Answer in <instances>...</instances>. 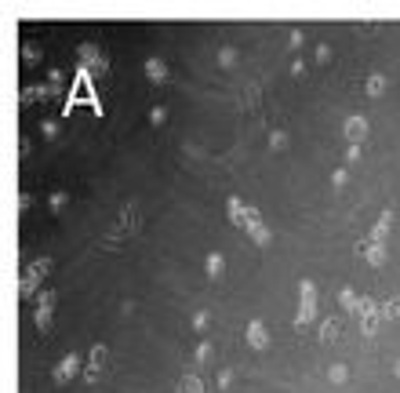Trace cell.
Returning a JSON list of instances; mask_svg holds the SVG:
<instances>
[{
	"mask_svg": "<svg viewBox=\"0 0 400 393\" xmlns=\"http://www.w3.org/2000/svg\"><path fill=\"white\" fill-rule=\"evenodd\" d=\"M77 368H80V357L77 353H66L58 360V368H55V383H66V379H73L77 375Z\"/></svg>",
	"mask_w": 400,
	"mask_h": 393,
	"instance_id": "6da1fadb",
	"label": "cell"
},
{
	"mask_svg": "<svg viewBox=\"0 0 400 393\" xmlns=\"http://www.w3.org/2000/svg\"><path fill=\"white\" fill-rule=\"evenodd\" d=\"M346 139L353 142V146L364 142V139H367V121H364V117H349V121H346Z\"/></svg>",
	"mask_w": 400,
	"mask_h": 393,
	"instance_id": "7a4b0ae2",
	"label": "cell"
},
{
	"mask_svg": "<svg viewBox=\"0 0 400 393\" xmlns=\"http://www.w3.org/2000/svg\"><path fill=\"white\" fill-rule=\"evenodd\" d=\"M248 342H251L255 350H266L269 332H266V324H262V321H251V324H248Z\"/></svg>",
	"mask_w": 400,
	"mask_h": 393,
	"instance_id": "3957f363",
	"label": "cell"
},
{
	"mask_svg": "<svg viewBox=\"0 0 400 393\" xmlns=\"http://www.w3.org/2000/svg\"><path fill=\"white\" fill-rule=\"evenodd\" d=\"M37 324L40 328L51 324V295H40V302H37Z\"/></svg>",
	"mask_w": 400,
	"mask_h": 393,
	"instance_id": "277c9868",
	"label": "cell"
},
{
	"mask_svg": "<svg viewBox=\"0 0 400 393\" xmlns=\"http://www.w3.org/2000/svg\"><path fill=\"white\" fill-rule=\"evenodd\" d=\"M390 222H393V215H390V211H382V215H378V226H375V233H371V244H382V240H386Z\"/></svg>",
	"mask_w": 400,
	"mask_h": 393,
	"instance_id": "5b68a950",
	"label": "cell"
},
{
	"mask_svg": "<svg viewBox=\"0 0 400 393\" xmlns=\"http://www.w3.org/2000/svg\"><path fill=\"white\" fill-rule=\"evenodd\" d=\"M146 73H150V80H157V84H160V80H168V66L160 62V59H146Z\"/></svg>",
	"mask_w": 400,
	"mask_h": 393,
	"instance_id": "8992f818",
	"label": "cell"
},
{
	"mask_svg": "<svg viewBox=\"0 0 400 393\" xmlns=\"http://www.w3.org/2000/svg\"><path fill=\"white\" fill-rule=\"evenodd\" d=\"M313 314H317V306H313V299H302V306H298V314H295V328H302V324H310V321H313Z\"/></svg>",
	"mask_w": 400,
	"mask_h": 393,
	"instance_id": "52a82bcc",
	"label": "cell"
},
{
	"mask_svg": "<svg viewBox=\"0 0 400 393\" xmlns=\"http://www.w3.org/2000/svg\"><path fill=\"white\" fill-rule=\"evenodd\" d=\"M364 255H367V262H371V266H382V262H386V248H382V244H367Z\"/></svg>",
	"mask_w": 400,
	"mask_h": 393,
	"instance_id": "ba28073f",
	"label": "cell"
},
{
	"mask_svg": "<svg viewBox=\"0 0 400 393\" xmlns=\"http://www.w3.org/2000/svg\"><path fill=\"white\" fill-rule=\"evenodd\" d=\"M382 91H386V77H382V73H371V77H367V95L378 98Z\"/></svg>",
	"mask_w": 400,
	"mask_h": 393,
	"instance_id": "9c48e42d",
	"label": "cell"
},
{
	"mask_svg": "<svg viewBox=\"0 0 400 393\" xmlns=\"http://www.w3.org/2000/svg\"><path fill=\"white\" fill-rule=\"evenodd\" d=\"M222 270H226V262H222V255H218V252H215V255H207V273H211L215 281L222 277Z\"/></svg>",
	"mask_w": 400,
	"mask_h": 393,
	"instance_id": "30bf717a",
	"label": "cell"
},
{
	"mask_svg": "<svg viewBox=\"0 0 400 393\" xmlns=\"http://www.w3.org/2000/svg\"><path fill=\"white\" fill-rule=\"evenodd\" d=\"M328 379H331V383H346V379H349V368H346V364H331V368H328Z\"/></svg>",
	"mask_w": 400,
	"mask_h": 393,
	"instance_id": "8fae6325",
	"label": "cell"
},
{
	"mask_svg": "<svg viewBox=\"0 0 400 393\" xmlns=\"http://www.w3.org/2000/svg\"><path fill=\"white\" fill-rule=\"evenodd\" d=\"M320 339H324V342H339V324L328 321L324 328H320Z\"/></svg>",
	"mask_w": 400,
	"mask_h": 393,
	"instance_id": "7c38bea8",
	"label": "cell"
},
{
	"mask_svg": "<svg viewBox=\"0 0 400 393\" xmlns=\"http://www.w3.org/2000/svg\"><path fill=\"white\" fill-rule=\"evenodd\" d=\"M287 146V135L284 131H273V135H269V150H284Z\"/></svg>",
	"mask_w": 400,
	"mask_h": 393,
	"instance_id": "4fadbf2b",
	"label": "cell"
},
{
	"mask_svg": "<svg viewBox=\"0 0 400 393\" xmlns=\"http://www.w3.org/2000/svg\"><path fill=\"white\" fill-rule=\"evenodd\" d=\"M102 360H106V350H102V346H95V350H91V371H99V368H102Z\"/></svg>",
	"mask_w": 400,
	"mask_h": 393,
	"instance_id": "5bb4252c",
	"label": "cell"
},
{
	"mask_svg": "<svg viewBox=\"0 0 400 393\" xmlns=\"http://www.w3.org/2000/svg\"><path fill=\"white\" fill-rule=\"evenodd\" d=\"M364 332H367V335L378 332V317H375V314H364Z\"/></svg>",
	"mask_w": 400,
	"mask_h": 393,
	"instance_id": "9a60e30c",
	"label": "cell"
},
{
	"mask_svg": "<svg viewBox=\"0 0 400 393\" xmlns=\"http://www.w3.org/2000/svg\"><path fill=\"white\" fill-rule=\"evenodd\" d=\"M179 393H204V390H200V383H197V379H182Z\"/></svg>",
	"mask_w": 400,
	"mask_h": 393,
	"instance_id": "2e32d148",
	"label": "cell"
},
{
	"mask_svg": "<svg viewBox=\"0 0 400 393\" xmlns=\"http://www.w3.org/2000/svg\"><path fill=\"white\" fill-rule=\"evenodd\" d=\"M218 62H222V66H233V62H237V52H233V47H222V52H218Z\"/></svg>",
	"mask_w": 400,
	"mask_h": 393,
	"instance_id": "e0dca14e",
	"label": "cell"
},
{
	"mask_svg": "<svg viewBox=\"0 0 400 393\" xmlns=\"http://www.w3.org/2000/svg\"><path fill=\"white\" fill-rule=\"evenodd\" d=\"M382 314H386V317H400V299H390L386 306H382Z\"/></svg>",
	"mask_w": 400,
	"mask_h": 393,
	"instance_id": "ac0fdd59",
	"label": "cell"
},
{
	"mask_svg": "<svg viewBox=\"0 0 400 393\" xmlns=\"http://www.w3.org/2000/svg\"><path fill=\"white\" fill-rule=\"evenodd\" d=\"M207 357H211V342H200V346H197V360H200V364H204Z\"/></svg>",
	"mask_w": 400,
	"mask_h": 393,
	"instance_id": "d6986e66",
	"label": "cell"
},
{
	"mask_svg": "<svg viewBox=\"0 0 400 393\" xmlns=\"http://www.w3.org/2000/svg\"><path fill=\"white\" fill-rule=\"evenodd\" d=\"M164 117H168V113L160 109V106H157V109H150V121H153V124H164Z\"/></svg>",
	"mask_w": 400,
	"mask_h": 393,
	"instance_id": "ffe728a7",
	"label": "cell"
},
{
	"mask_svg": "<svg viewBox=\"0 0 400 393\" xmlns=\"http://www.w3.org/2000/svg\"><path fill=\"white\" fill-rule=\"evenodd\" d=\"M218 386L230 390V386H233V371H222V375H218Z\"/></svg>",
	"mask_w": 400,
	"mask_h": 393,
	"instance_id": "44dd1931",
	"label": "cell"
},
{
	"mask_svg": "<svg viewBox=\"0 0 400 393\" xmlns=\"http://www.w3.org/2000/svg\"><path fill=\"white\" fill-rule=\"evenodd\" d=\"M193 328H197V332H204V328H207V314H204V309L193 317Z\"/></svg>",
	"mask_w": 400,
	"mask_h": 393,
	"instance_id": "7402d4cb",
	"label": "cell"
},
{
	"mask_svg": "<svg viewBox=\"0 0 400 393\" xmlns=\"http://www.w3.org/2000/svg\"><path fill=\"white\" fill-rule=\"evenodd\" d=\"M62 204H66V193H51V208H55V211H58V208H62Z\"/></svg>",
	"mask_w": 400,
	"mask_h": 393,
	"instance_id": "603a6c76",
	"label": "cell"
},
{
	"mask_svg": "<svg viewBox=\"0 0 400 393\" xmlns=\"http://www.w3.org/2000/svg\"><path fill=\"white\" fill-rule=\"evenodd\" d=\"M328 55H331V47H328V44H320V47H317V59H320V62H328Z\"/></svg>",
	"mask_w": 400,
	"mask_h": 393,
	"instance_id": "cb8c5ba5",
	"label": "cell"
},
{
	"mask_svg": "<svg viewBox=\"0 0 400 393\" xmlns=\"http://www.w3.org/2000/svg\"><path fill=\"white\" fill-rule=\"evenodd\" d=\"M331 183H335V186H346V168H339V171H335V178H331Z\"/></svg>",
	"mask_w": 400,
	"mask_h": 393,
	"instance_id": "d4e9b609",
	"label": "cell"
},
{
	"mask_svg": "<svg viewBox=\"0 0 400 393\" xmlns=\"http://www.w3.org/2000/svg\"><path fill=\"white\" fill-rule=\"evenodd\" d=\"M393 375H397V379H400V360H397V364H393Z\"/></svg>",
	"mask_w": 400,
	"mask_h": 393,
	"instance_id": "484cf974",
	"label": "cell"
}]
</instances>
